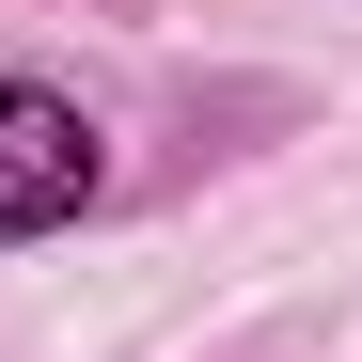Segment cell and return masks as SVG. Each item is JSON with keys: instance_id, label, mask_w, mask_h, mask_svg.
<instances>
[{"instance_id": "cell-1", "label": "cell", "mask_w": 362, "mask_h": 362, "mask_svg": "<svg viewBox=\"0 0 362 362\" xmlns=\"http://www.w3.org/2000/svg\"><path fill=\"white\" fill-rule=\"evenodd\" d=\"M79 205H95V127H79V95L0 79V236H47V221H79Z\"/></svg>"}]
</instances>
